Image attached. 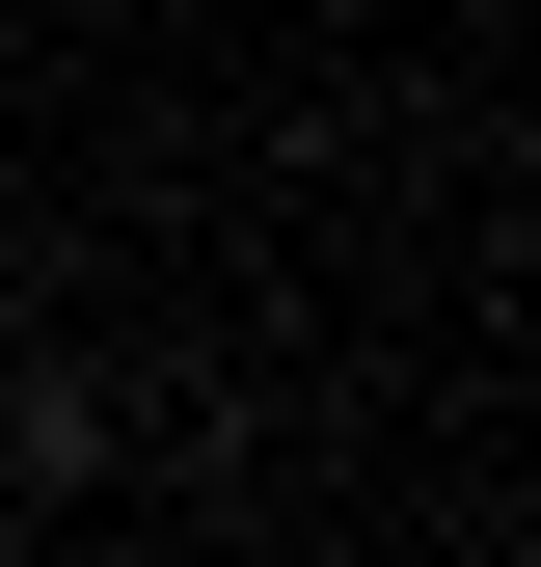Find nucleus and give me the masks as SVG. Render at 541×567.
Instances as JSON below:
<instances>
[{
	"mask_svg": "<svg viewBox=\"0 0 541 567\" xmlns=\"http://www.w3.org/2000/svg\"><path fill=\"white\" fill-rule=\"evenodd\" d=\"M0 567H28V540H0Z\"/></svg>",
	"mask_w": 541,
	"mask_h": 567,
	"instance_id": "obj_1",
	"label": "nucleus"
}]
</instances>
